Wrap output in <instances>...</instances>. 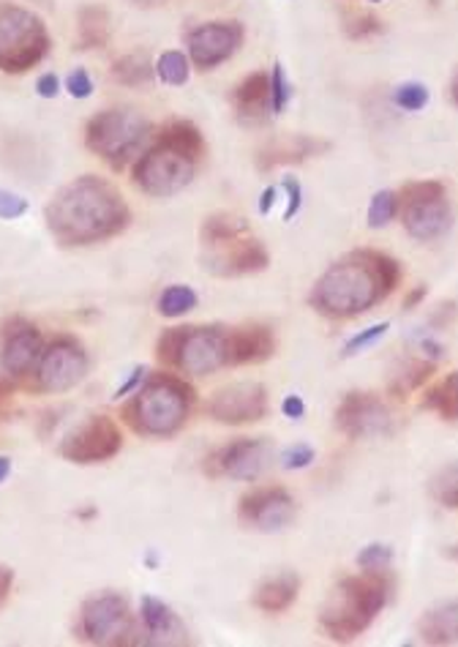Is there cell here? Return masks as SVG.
I'll list each match as a JSON object with an SVG mask.
<instances>
[{"mask_svg":"<svg viewBox=\"0 0 458 647\" xmlns=\"http://www.w3.org/2000/svg\"><path fill=\"white\" fill-rule=\"evenodd\" d=\"M49 232L63 247H91L123 232L131 211L112 183L82 176L65 183L44 208Z\"/></svg>","mask_w":458,"mask_h":647,"instance_id":"cell-1","label":"cell"},{"mask_svg":"<svg viewBox=\"0 0 458 647\" xmlns=\"http://www.w3.org/2000/svg\"><path fill=\"white\" fill-rule=\"evenodd\" d=\"M401 281V265L382 252H354L333 263L316 279L309 303L330 320H349L369 312Z\"/></svg>","mask_w":458,"mask_h":647,"instance_id":"cell-2","label":"cell"},{"mask_svg":"<svg viewBox=\"0 0 458 647\" xmlns=\"http://www.w3.org/2000/svg\"><path fill=\"white\" fill-rule=\"evenodd\" d=\"M387 592H390V582L382 576V571L347 576L338 582L336 592L322 609L320 625L333 642H352L385 609Z\"/></svg>","mask_w":458,"mask_h":647,"instance_id":"cell-3","label":"cell"},{"mask_svg":"<svg viewBox=\"0 0 458 647\" xmlns=\"http://www.w3.org/2000/svg\"><path fill=\"white\" fill-rule=\"evenodd\" d=\"M191 402L194 391L185 385V380L158 374L136 391L134 402L125 407V418L136 432L147 438H172L189 421Z\"/></svg>","mask_w":458,"mask_h":647,"instance_id":"cell-4","label":"cell"},{"mask_svg":"<svg viewBox=\"0 0 458 647\" xmlns=\"http://www.w3.org/2000/svg\"><path fill=\"white\" fill-rule=\"evenodd\" d=\"M147 137H150L147 118L125 107L98 112L87 121L85 129V145L93 154L101 156L112 170H123L140 154Z\"/></svg>","mask_w":458,"mask_h":647,"instance_id":"cell-5","label":"cell"},{"mask_svg":"<svg viewBox=\"0 0 458 647\" xmlns=\"http://www.w3.org/2000/svg\"><path fill=\"white\" fill-rule=\"evenodd\" d=\"M49 52L47 25L27 9L0 7V72L22 74L44 61Z\"/></svg>","mask_w":458,"mask_h":647,"instance_id":"cell-6","label":"cell"},{"mask_svg":"<svg viewBox=\"0 0 458 647\" xmlns=\"http://www.w3.org/2000/svg\"><path fill=\"white\" fill-rule=\"evenodd\" d=\"M398 214L409 236L423 243L445 236L453 221L447 192L439 181L407 183L398 192Z\"/></svg>","mask_w":458,"mask_h":647,"instance_id":"cell-7","label":"cell"},{"mask_svg":"<svg viewBox=\"0 0 458 647\" xmlns=\"http://www.w3.org/2000/svg\"><path fill=\"white\" fill-rule=\"evenodd\" d=\"M194 172L196 159L158 140L150 151H145L136 159L134 187L150 197H172L194 181Z\"/></svg>","mask_w":458,"mask_h":647,"instance_id":"cell-8","label":"cell"},{"mask_svg":"<svg viewBox=\"0 0 458 647\" xmlns=\"http://www.w3.org/2000/svg\"><path fill=\"white\" fill-rule=\"evenodd\" d=\"M80 634L91 645H129L134 636V618L125 598L118 592H98L80 609Z\"/></svg>","mask_w":458,"mask_h":647,"instance_id":"cell-9","label":"cell"},{"mask_svg":"<svg viewBox=\"0 0 458 647\" xmlns=\"http://www.w3.org/2000/svg\"><path fill=\"white\" fill-rule=\"evenodd\" d=\"M227 328L218 325H194V328H180L178 350H174V363L180 372L191 378H205V374L218 372L229 367V345Z\"/></svg>","mask_w":458,"mask_h":647,"instance_id":"cell-10","label":"cell"},{"mask_svg":"<svg viewBox=\"0 0 458 647\" xmlns=\"http://www.w3.org/2000/svg\"><path fill=\"white\" fill-rule=\"evenodd\" d=\"M123 445L120 427L109 416H91L60 443V456L74 465H98L112 459Z\"/></svg>","mask_w":458,"mask_h":647,"instance_id":"cell-11","label":"cell"},{"mask_svg":"<svg viewBox=\"0 0 458 647\" xmlns=\"http://www.w3.org/2000/svg\"><path fill=\"white\" fill-rule=\"evenodd\" d=\"M87 374V356L74 339L60 336L52 345L44 347L41 358L36 367L38 388L49 394H63L80 385Z\"/></svg>","mask_w":458,"mask_h":647,"instance_id":"cell-12","label":"cell"},{"mask_svg":"<svg viewBox=\"0 0 458 647\" xmlns=\"http://www.w3.org/2000/svg\"><path fill=\"white\" fill-rule=\"evenodd\" d=\"M336 427L349 440H369L387 434L393 429V416L385 402L376 394H360L352 391L341 399L336 410Z\"/></svg>","mask_w":458,"mask_h":647,"instance_id":"cell-13","label":"cell"},{"mask_svg":"<svg viewBox=\"0 0 458 647\" xmlns=\"http://www.w3.org/2000/svg\"><path fill=\"white\" fill-rule=\"evenodd\" d=\"M189 58L196 69L210 72L234 56L243 45V25L240 23H205L189 34Z\"/></svg>","mask_w":458,"mask_h":647,"instance_id":"cell-14","label":"cell"},{"mask_svg":"<svg viewBox=\"0 0 458 647\" xmlns=\"http://www.w3.org/2000/svg\"><path fill=\"white\" fill-rule=\"evenodd\" d=\"M267 394L260 383H234L216 391L207 402V416L218 423L240 427V423H254L265 418Z\"/></svg>","mask_w":458,"mask_h":647,"instance_id":"cell-15","label":"cell"},{"mask_svg":"<svg viewBox=\"0 0 458 647\" xmlns=\"http://www.w3.org/2000/svg\"><path fill=\"white\" fill-rule=\"evenodd\" d=\"M210 254H207V265L213 274L218 276H245V274H260L270 263V254L262 247V241H256L254 236H249V230L240 236L227 238L221 243H213Z\"/></svg>","mask_w":458,"mask_h":647,"instance_id":"cell-16","label":"cell"},{"mask_svg":"<svg viewBox=\"0 0 458 647\" xmlns=\"http://www.w3.org/2000/svg\"><path fill=\"white\" fill-rule=\"evenodd\" d=\"M267 440L240 438L210 456V476H229L234 481H256L270 462Z\"/></svg>","mask_w":458,"mask_h":647,"instance_id":"cell-17","label":"cell"},{"mask_svg":"<svg viewBox=\"0 0 458 647\" xmlns=\"http://www.w3.org/2000/svg\"><path fill=\"white\" fill-rule=\"evenodd\" d=\"M240 519L254 530L278 532L294 519V500L281 487L254 489L240 500Z\"/></svg>","mask_w":458,"mask_h":647,"instance_id":"cell-18","label":"cell"},{"mask_svg":"<svg viewBox=\"0 0 458 647\" xmlns=\"http://www.w3.org/2000/svg\"><path fill=\"white\" fill-rule=\"evenodd\" d=\"M44 345L41 334L36 325L25 323V320H11L9 331L3 334V350H0V363H3L5 374L11 378H25L38 367Z\"/></svg>","mask_w":458,"mask_h":647,"instance_id":"cell-19","label":"cell"},{"mask_svg":"<svg viewBox=\"0 0 458 647\" xmlns=\"http://www.w3.org/2000/svg\"><path fill=\"white\" fill-rule=\"evenodd\" d=\"M229 345V367L240 363H260L276 352V336L267 325H240L227 334Z\"/></svg>","mask_w":458,"mask_h":647,"instance_id":"cell-20","label":"cell"},{"mask_svg":"<svg viewBox=\"0 0 458 647\" xmlns=\"http://www.w3.org/2000/svg\"><path fill=\"white\" fill-rule=\"evenodd\" d=\"M140 612L142 625H145L150 642H156V645H185L189 642L183 623H180L178 614L164 601H158L153 596H142Z\"/></svg>","mask_w":458,"mask_h":647,"instance_id":"cell-21","label":"cell"},{"mask_svg":"<svg viewBox=\"0 0 458 647\" xmlns=\"http://www.w3.org/2000/svg\"><path fill=\"white\" fill-rule=\"evenodd\" d=\"M234 110L243 121H262L267 112H273L270 105V74H249L243 83L234 88Z\"/></svg>","mask_w":458,"mask_h":647,"instance_id":"cell-22","label":"cell"},{"mask_svg":"<svg viewBox=\"0 0 458 647\" xmlns=\"http://www.w3.org/2000/svg\"><path fill=\"white\" fill-rule=\"evenodd\" d=\"M300 579L294 574H278L273 579L262 582L254 592V607L267 614L287 612L294 601H298Z\"/></svg>","mask_w":458,"mask_h":647,"instance_id":"cell-23","label":"cell"},{"mask_svg":"<svg viewBox=\"0 0 458 647\" xmlns=\"http://www.w3.org/2000/svg\"><path fill=\"white\" fill-rule=\"evenodd\" d=\"M420 636L425 645H453L458 642V598L434 607L420 620Z\"/></svg>","mask_w":458,"mask_h":647,"instance_id":"cell-24","label":"cell"},{"mask_svg":"<svg viewBox=\"0 0 458 647\" xmlns=\"http://www.w3.org/2000/svg\"><path fill=\"white\" fill-rule=\"evenodd\" d=\"M158 140L172 145V148H178L180 154L191 156V159L196 161L205 156V140H202V132L189 121H172L167 129H164Z\"/></svg>","mask_w":458,"mask_h":647,"instance_id":"cell-25","label":"cell"},{"mask_svg":"<svg viewBox=\"0 0 458 647\" xmlns=\"http://www.w3.org/2000/svg\"><path fill=\"white\" fill-rule=\"evenodd\" d=\"M322 145L314 143L311 137H292L287 143H276L267 154H262L260 165L262 167H276V165H289V161H303L309 156H314Z\"/></svg>","mask_w":458,"mask_h":647,"instance_id":"cell-26","label":"cell"},{"mask_svg":"<svg viewBox=\"0 0 458 647\" xmlns=\"http://www.w3.org/2000/svg\"><path fill=\"white\" fill-rule=\"evenodd\" d=\"M423 405L429 410H436L439 416L450 418V421H458V369L445 380V383L434 385V388L425 394Z\"/></svg>","mask_w":458,"mask_h":647,"instance_id":"cell-27","label":"cell"},{"mask_svg":"<svg viewBox=\"0 0 458 647\" xmlns=\"http://www.w3.org/2000/svg\"><path fill=\"white\" fill-rule=\"evenodd\" d=\"M109 25L104 9H82L80 14V45L82 50H91V47H101L107 41Z\"/></svg>","mask_w":458,"mask_h":647,"instance_id":"cell-28","label":"cell"},{"mask_svg":"<svg viewBox=\"0 0 458 647\" xmlns=\"http://www.w3.org/2000/svg\"><path fill=\"white\" fill-rule=\"evenodd\" d=\"M196 303H200V298H196V292L189 285H172L158 298V312L164 317H183L191 309H196Z\"/></svg>","mask_w":458,"mask_h":647,"instance_id":"cell-29","label":"cell"},{"mask_svg":"<svg viewBox=\"0 0 458 647\" xmlns=\"http://www.w3.org/2000/svg\"><path fill=\"white\" fill-rule=\"evenodd\" d=\"M189 74H191V67H189V58H185L183 52L169 50L158 58L156 77L161 80L164 85H174V88H180V85L189 83Z\"/></svg>","mask_w":458,"mask_h":647,"instance_id":"cell-30","label":"cell"},{"mask_svg":"<svg viewBox=\"0 0 458 647\" xmlns=\"http://www.w3.org/2000/svg\"><path fill=\"white\" fill-rule=\"evenodd\" d=\"M431 498L445 508H458V462L436 472L431 481Z\"/></svg>","mask_w":458,"mask_h":647,"instance_id":"cell-31","label":"cell"},{"mask_svg":"<svg viewBox=\"0 0 458 647\" xmlns=\"http://www.w3.org/2000/svg\"><path fill=\"white\" fill-rule=\"evenodd\" d=\"M153 72H156V69H150V63H147L145 58H140V56L123 58V61L114 63V69H112L114 80H118V83H123V85H145V83H150Z\"/></svg>","mask_w":458,"mask_h":647,"instance_id":"cell-32","label":"cell"},{"mask_svg":"<svg viewBox=\"0 0 458 647\" xmlns=\"http://www.w3.org/2000/svg\"><path fill=\"white\" fill-rule=\"evenodd\" d=\"M398 216V194L396 192H376L369 203V227L379 230V227L390 225Z\"/></svg>","mask_w":458,"mask_h":647,"instance_id":"cell-33","label":"cell"},{"mask_svg":"<svg viewBox=\"0 0 458 647\" xmlns=\"http://www.w3.org/2000/svg\"><path fill=\"white\" fill-rule=\"evenodd\" d=\"M289 99H292V85H289L287 72H284L281 61L273 63L270 72V105H273V116H281L287 110Z\"/></svg>","mask_w":458,"mask_h":647,"instance_id":"cell-34","label":"cell"},{"mask_svg":"<svg viewBox=\"0 0 458 647\" xmlns=\"http://www.w3.org/2000/svg\"><path fill=\"white\" fill-rule=\"evenodd\" d=\"M429 99H431L429 88L420 83H403L398 85L396 94H393V101L407 112H420L425 105H429Z\"/></svg>","mask_w":458,"mask_h":647,"instance_id":"cell-35","label":"cell"},{"mask_svg":"<svg viewBox=\"0 0 458 647\" xmlns=\"http://www.w3.org/2000/svg\"><path fill=\"white\" fill-rule=\"evenodd\" d=\"M387 328H390V323H376V325H369L365 331H360V334H354L352 339L343 345V358L358 356V352H363L365 347H371L374 342H379L382 336L387 334Z\"/></svg>","mask_w":458,"mask_h":647,"instance_id":"cell-36","label":"cell"},{"mask_svg":"<svg viewBox=\"0 0 458 647\" xmlns=\"http://www.w3.org/2000/svg\"><path fill=\"white\" fill-rule=\"evenodd\" d=\"M393 560V549L385 547V543H371V547L360 549L358 565L363 571H387Z\"/></svg>","mask_w":458,"mask_h":647,"instance_id":"cell-37","label":"cell"},{"mask_svg":"<svg viewBox=\"0 0 458 647\" xmlns=\"http://www.w3.org/2000/svg\"><path fill=\"white\" fill-rule=\"evenodd\" d=\"M431 369H434V363L431 361L409 363L407 374H401V378H398V383L393 385V391H396V394H409V391H414L418 385H423L425 380H429Z\"/></svg>","mask_w":458,"mask_h":647,"instance_id":"cell-38","label":"cell"},{"mask_svg":"<svg viewBox=\"0 0 458 647\" xmlns=\"http://www.w3.org/2000/svg\"><path fill=\"white\" fill-rule=\"evenodd\" d=\"M314 448L305 443H298L292 445V448H287L281 454V467L284 470H303V467H309L311 462H314Z\"/></svg>","mask_w":458,"mask_h":647,"instance_id":"cell-39","label":"cell"},{"mask_svg":"<svg viewBox=\"0 0 458 647\" xmlns=\"http://www.w3.org/2000/svg\"><path fill=\"white\" fill-rule=\"evenodd\" d=\"M25 211H27V200L25 197H20V194L3 192V189H0V219L14 221V219H20V216H25Z\"/></svg>","mask_w":458,"mask_h":647,"instance_id":"cell-40","label":"cell"},{"mask_svg":"<svg viewBox=\"0 0 458 647\" xmlns=\"http://www.w3.org/2000/svg\"><path fill=\"white\" fill-rule=\"evenodd\" d=\"M65 91H69L74 99H87V96L93 94L91 74H87L85 69H76V72H71L69 77H65Z\"/></svg>","mask_w":458,"mask_h":647,"instance_id":"cell-41","label":"cell"},{"mask_svg":"<svg viewBox=\"0 0 458 647\" xmlns=\"http://www.w3.org/2000/svg\"><path fill=\"white\" fill-rule=\"evenodd\" d=\"M281 189L287 192V211H284V221H292L298 216L300 205H303V189L294 178H284Z\"/></svg>","mask_w":458,"mask_h":647,"instance_id":"cell-42","label":"cell"},{"mask_svg":"<svg viewBox=\"0 0 458 647\" xmlns=\"http://www.w3.org/2000/svg\"><path fill=\"white\" fill-rule=\"evenodd\" d=\"M281 412L287 418H292V421H300V418L305 416V405H303V399H300L298 394H289V396H284V402H281Z\"/></svg>","mask_w":458,"mask_h":647,"instance_id":"cell-43","label":"cell"},{"mask_svg":"<svg viewBox=\"0 0 458 647\" xmlns=\"http://www.w3.org/2000/svg\"><path fill=\"white\" fill-rule=\"evenodd\" d=\"M36 91L41 99H55V96L60 94V80L55 77V74H41L36 83Z\"/></svg>","mask_w":458,"mask_h":647,"instance_id":"cell-44","label":"cell"},{"mask_svg":"<svg viewBox=\"0 0 458 647\" xmlns=\"http://www.w3.org/2000/svg\"><path fill=\"white\" fill-rule=\"evenodd\" d=\"M145 378H147V369L145 367H136L134 372H131V378L125 380V383L120 385L118 391H114V399H120V396H125V394H129V391H134L140 383H145Z\"/></svg>","mask_w":458,"mask_h":647,"instance_id":"cell-45","label":"cell"},{"mask_svg":"<svg viewBox=\"0 0 458 647\" xmlns=\"http://www.w3.org/2000/svg\"><path fill=\"white\" fill-rule=\"evenodd\" d=\"M276 197H278V189L276 187H267L265 192H262L260 197V214L267 216L273 211V205H276Z\"/></svg>","mask_w":458,"mask_h":647,"instance_id":"cell-46","label":"cell"},{"mask_svg":"<svg viewBox=\"0 0 458 647\" xmlns=\"http://www.w3.org/2000/svg\"><path fill=\"white\" fill-rule=\"evenodd\" d=\"M11 582H14V571H11L9 565H0V603H3L5 596H9Z\"/></svg>","mask_w":458,"mask_h":647,"instance_id":"cell-47","label":"cell"},{"mask_svg":"<svg viewBox=\"0 0 458 647\" xmlns=\"http://www.w3.org/2000/svg\"><path fill=\"white\" fill-rule=\"evenodd\" d=\"M11 396H14V385H11L9 380H0V410H3V407L9 405Z\"/></svg>","mask_w":458,"mask_h":647,"instance_id":"cell-48","label":"cell"},{"mask_svg":"<svg viewBox=\"0 0 458 647\" xmlns=\"http://www.w3.org/2000/svg\"><path fill=\"white\" fill-rule=\"evenodd\" d=\"M423 298H425V287H418V290H412L407 296V301H403V309H414L420 301H423Z\"/></svg>","mask_w":458,"mask_h":647,"instance_id":"cell-49","label":"cell"},{"mask_svg":"<svg viewBox=\"0 0 458 647\" xmlns=\"http://www.w3.org/2000/svg\"><path fill=\"white\" fill-rule=\"evenodd\" d=\"M9 472H11V459L9 456H0V483L9 478Z\"/></svg>","mask_w":458,"mask_h":647,"instance_id":"cell-50","label":"cell"},{"mask_svg":"<svg viewBox=\"0 0 458 647\" xmlns=\"http://www.w3.org/2000/svg\"><path fill=\"white\" fill-rule=\"evenodd\" d=\"M453 99H456V105H458V80H456V85H453Z\"/></svg>","mask_w":458,"mask_h":647,"instance_id":"cell-51","label":"cell"},{"mask_svg":"<svg viewBox=\"0 0 458 647\" xmlns=\"http://www.w3.org/2000/svg\"><path fill=\"white\" fill-rule=\"evenodd\" d=\"M371 3H382V0H371Z\"/></svg>","mask_w":458,"mask_h":647,"instance_id":"cell-52","label":"cell"}]
</instances>
